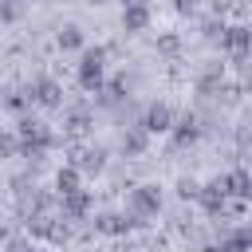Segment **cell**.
Returning a JSON list of instances; mask_svg holds the SVG:
<instances>
[{
	"mask_svg": "<svg viewBox=\"0 0 252 252\" xmlns=\"http://www.w3.org/2000/svg\"><path fill=\"white\" fill-rule=\"evenodd\" d=\"M224 189H228V193H236V197H252V177H248L244 169H236V173H228V177H224Z\"/></svg>",
	"mask_w": 252,
	"mask_h": 252,
	"instance_id": "obj_5",
	"label": "cell"
},
{
	"mask_svg": "<svg viewBox=\"0 0 252 252\" xmlns=\"http://www.w3.org/2000/svg\"><path fill=\"white\" fill-rule=\"evenodd\" d=\"M87 205H91V197L87 193H67V209L79 217V213H87Z\"/></svg>",
	"mask_w": 252,
	"mask_h": 252,
	"instance_id": "obj_11",
	"label": "cell"
},
{
	"mask_svg": "<svg viewBox=\"0 0 252 252\" xmlns=\"http://www.w3.org/2000/svg\"><path fill=\"white\" fill-rule=\"evenodd\" d=\"M146 20H150V16H146V8H142V4H130V8H126V16H122V24H126L130 32L146 28Z\"/></svg>",
	"mask_w": 252,
	"mask_h": 252,
	"instance_id": "obj_6",
	"label": "cell"
},
{
	"mask_svg": "<svg viewBox=\"0 0 252 252\" xmlns=\"http://www.w3.org/2000/svg\"><path fill=\"white\" fill-rule=\"evenodd\" d=\"M169 122H173L169 106H161V102L150 106V114H146V130H154V134H158V130H169Z\"/></svg>",
	"mask_w": 252,
	"mask_h": 252,
	"instance_id": "obj_4",
	"label": "cell"
},
{
	"mask_svg": "<svg viewBox=\"0 0 252 252\" xmlns=\"http://www.w3.org/2000/svg\"><path fill=\"white\" fill-rule=\"evenodd\" d=\"M8 252H28V244H24V240H12V244H8Z\"/></svg>",
	"mask_w": 252,
	"mask_h": 252,
	"instance_id": "obj_15",
	"label": "cell"
},
{
	"mask_svg": "<svg viewBox=\"0 0 252 252\" xmlns=\"http://www.w3.org/2000/svg\"><path fill=\"white\" fill-rule=\"evenodd\" d=\"M220 43H224L228 51H244V47L252 43V32H248V28H228V32L220 35Z\"/></svg>",
	"mask_w": 252,
	"mask_h": 252,
	"instance_id": "obj_3",
	"label": "cell"
},
{
	"mask_svg": "<svg viewBox=\"0 0 252 252\" xmlns=\"http://www.w3.org/2000/svg\"><path fill=\"white\" fill-rule=\"evenodd\" d=\"M122 146H126V150H130V154H138V150H142V146H146V134H142V130H134V134H130V138H122Z\"/></svg>",
	"mask_w": 252,
	"mask_h": 252,
	"instance_id": "obj_13",
	"label": "cell"
},
{
	"mask_svg": "<svg viewBox=\"0 0 252 252\" xmlns=\"http://www.w3.org/2000/svg\"><path fill=\"white\" fill-rule=\"evenodd\" d=\"M79 169H87V173H98V169H102V150H87V154L79 158Z\"/></svg>",
	"mask_w": 252,
	"mask_h": 252,
	"instance_id": "obj_9",
	"label": "cell"
},
{
	"mask_svg": "<svg viewBox=\"0 0 252 252\" xmlns=\"http://www.w3.org/2000/svg\"><path fill=\"white\" fill-rule=\"evenodd\" d=\"M130 224H134V220H126V217H102V220H98L102 232H126Z\"/></svg>",
	"mask_w": 252,
	"mask_h": 252,
	"instance_id": "obj_10",
	"label": "cell"
},
{
	"mask_svg": "<svg viewBox=\"0 0 252 252\" xmlns=\"http://www.w3.org/2000/svg\"><path fill=\"white\" fill-rule=\"evenodd\" d=\"M79 79H83V87H98V79H102V47H94V51L83 55Z\"/></svg>",
	"mask_w": 252,
	"mask_h": 252,
	"instance_id": "obj_2",
	"label": "cell"
},
{
	"mask_svg": "<svg viewBox=\"0 0 252 252\" xmlns=\"http://www.w3.org/2000/svg\"><path fill=\"white\" fill-rule=\"evenodd\" d=\"M8 154H16V138L12 134H0V158H8Z\"/></svg>",
	"mask_w": 252,
	"mask_h": 252,
	"instance_id": "obj_14",
	"label": "cell"
},
{
	"mask_svg": "<svg viewBox=\"0 0 252 252\" xmlns=\"http://www.w3.org/2000/svg\"><path fill=\"white\" fill-rule=\"evenodd\" d=\"M55 185H59V193H63V197H67V193H79V173H75V169H59Z\"/></svg>",
	"mask_w": 252,
	"mask_h": 252,
	"instance_id": "obj_7",
	"label": "cell"
},
{
	"mask_svg": "<svg viewBox=\"0 0 252 252\" xmlns=\"http://www.w3.org/2000/svg\"><path fill=\"white\" fill-rule=\"evenodd\" d=\"M79 43H83L79 28H63V32H59V47H79Z\"/></svg>",
	"mask_w": 252,
	"mask_h": 252,
	"instance_id": "obj_12",
	"label": "cell"
},
{
	"mask_svg": "<svg viewBox=\"0 0 252 252\" xmlns=\"http://www.w3.org/2000/svg\"><path fill=\"white\" fill-rule=\"evenodd\" d=\"M130 209H134V217L158 213V189H154V185H138V189L130 193Z\"/></svg>",
	"mask_w": 252,
	"mask_h": 252,
	"instance_id": "obj_1",
	"label": "cell"
},
{
	"mask_svg": "<svg viewBox=\"0 0 252 252\" xmlns=\"http://www.w3.org/2000/svg\"><path fill=\"white\" fill-rule=\"evenodd\" d=\"M35 98H39L43 106H55V102H59V87H55V83H39V87H35Z\"/></svg>",
	"mask_w": 252,
	"mask_h": 252,
	"instance_id": "obj_8",
	"label": "cell"
}]
</instances>
